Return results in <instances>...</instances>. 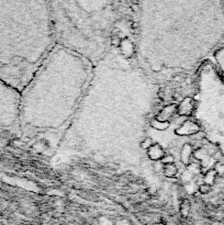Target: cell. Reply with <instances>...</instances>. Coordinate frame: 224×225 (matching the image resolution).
I'll return each instance as SVG.
<instances>
[{
  "label": "cell",
  "mask_w": 224,
  "mask_h": 225,
  "mask_svg": "<svg viewBox=\"0 0 224 225\" xmlns=\"http://www.w3.org/2000/svg\"><path fill=\"white\" fill-rule=\"evenodd\" d=\"M178 172V168L177 166L175 164H168V165H165L164 167V175L168 178H171V177H175L177 175Z\"/></svg>",
  "instance_id": "52a82bcc"
},
{
  "label": "cell",
  "mask_w": 224,
  "mask_h": 225,
  "mask_svg": "<svg viewBox=\"0 0 224 225\" xmlns=\"http://www.w3.org/2000/svg\"><path fill=\"white\" fill-rule=\"evenodd\" d=\"M120 50H121L122 54H123L125 57L130 58V57L134 54V45L132 44V42L128 40V39H124V40H122V42H121Z\"/></svg>",
  "instance_id": "8992f818"
},
{
  "label": "cell",
  "mask_w": 224,
  "mask_h": 225,
  "mask_svg": "<svg viewBox=\"0 0 224 225\" xmlns=\"http://www.w3.org/2000/svg\"><path fill=\"white\" fill-rule=\"evenodd\" d=\"M175 159H174V156L171 155H165V157L163 159H161V162L164 164V165H168V164H174Z\"/></svg>",
  "instance_id": "4fadbf2b"
},
{
  "label": "cell",
  "mask_w": 224,
  "mask_h": 225,
  "mask_svg": "<svg viewBox=\"0 0 224 225\" xmlns=\"http://www.w3.org/2000/svg\"><path fill=\"white\" fill-rule=\"evenodd\" d=\"M211 189H212V186L202 183V185H200V187H199V192L202 193V194H207V193H209V192L211 191Z\"/></svg>",
  "instance_id": "7c38bea8"
},
{
  "label": "cell",
  "mask_w": 224,
  "mask_h": 225,
  "mask_svg": "<svg viewBox=\"0 0 224 225\" xmlns=\"http://www.w3.org/2000/svg\"><path fill=\"white\" fill-rule=\"evenodd\" d=\"M152 126H154L155 129H157V130H165L169 126V123L161 122V121H158V120H154V121L152 122Z\"/></svg>",
  "instance_id": "30bf717a"
},
{
  "label": "cell",
  "mask_w": 224,
  "mask_h": 225,
  "mask_svg": "<svg viewBox=\"0 0 224 225\" xmlns=\"http://www.w3.org/2000/svg\"><path fill=\"white\" fill-rule=\"evenodd\" d=\"M194 102L190 97L184 98L177 108V113L180 115H190L194 110Z\"/></svg>",
  "instance_id": "7a4b0ae2"
},
{
  "label": "cell",
  "mask_w": 224,
  "mask_h": 225,
  "mask_svg": "<svg viewBox=\"0 0 224 225\" xmlns=\"http://www.w3.org/2000/svg\"><path fill=\"white\" fill-rule=\"evenodd\" d=\"M176 112H177V107L175 106V104H170V106L165 107L164 109L159 112V114H158V116L156 118V120L161 121V122H168V120L171 119Z\"/></svg>",
  "instance_id": "277c9868"
},
{
  "label": "cell",
  "mask_w": 224,
  "mask_h": 225,
  "mask_svg": "<svg viewBox=\"0 0 224 225\" xmlns=\"http://www.w3.org/2000/svg\"><path fill=\"white\" fill-rule=\"evenodd\" d=\"M16 93L12 87L0 79V127L13 122L16 111Z\"/></svg>",
  "instance_id": "6da1fadb"
},
{
  "label": "cell",
  "mask_w": 224,
  "mask_h": 225,
  "mask_svg": "<svg viewBox=\"0 0 224 225\" xmlns=\"http://www.w3.org/2000/svg\"><path fill=\"white\" fill-rule=\"evenodd\" d=\"M153 145H154V144H153V141H152L151 139H146L141 143V148L142 149H147V150H148V149L151 148Z\"/></svg>",
  "instance_id": "8fae6325"
},
{
  "label": "cell",
  "mask_w": 224,
  "mask_h": 225,
  "mask_svg": "<svg viewBox=\"0 0 224 225\" xmlns=\"http://www.w3.org/2000/svg\"><path fill=\"white\" fill-rule=\"evenodd\" d=\"M217 60H219V63L221 64V66H223V64H224V48L223 50H220L219 52H217Z\"/></svg>",
  "instance_id": "5bb4252c"
},
{
  "label": "cell",
  "mask_w": 224,
  "mask_h": 225,
  "mask_svg": "<svg viewBox=\"0 0 224 225\" xmlns=\"http://www.w3.org/2000/svg\"><path fill=\"white\" fill-rule=\"evenodd\" d=\"M217 170H209V171L205 174V176H204V183L205 185H209V186H212L213 185V182L215 181V178H217Z\"/></svg>",
  "instance_id": "ba28073f"
},
{
  "label": "cell",
  "mask_w": 224,
  "mask_h": 225,
  "mask_svg": "<svg viewBox=\"0 0 224 225\" xmlns=\"http://www.w3.org/2000/svg\"><path fill=\"white\" fill-rule=\"evenodd\" d=\"M199 130H200V127H199V125H198L197 123L191 122V121H186V122L176 131V133L179 134V135H190V134H196V133H198Z\"/></svg>",
  "instance_id": "3957f363"
},
{
  "label": "cell",
  "mask_w": 224,
  "mask_h": 225,
  "mask_svg": "<svg viewBox=\"0 0 224 225\" xmlns=\"http://www.w3.org/2000/svg\"><path fill=\"white\" fill-rule=\"evenodd\" d=\"M148 157L153 160H157V159H163L165 157L164 149L159 144H154L151 148L147 150Z\"/></svg>",
  "instance_id": "5b68a950"
},
{
  "label": "cell",
  "mask_w": 224,
  "mask_h": 225,
  "mask_svg": "<svg viewBox=\"0 0 224 225\" xmlns=\"http://www.w3.org/2000/svg\"><path fill=\"white\" fill-rule=\"evenodd\" d=\"M191 146L189 145V144H184V146H182V152H181V159L184 160V162H188V160H189V158H190L191 156Z\"/></svg>",
  "instance_id": "9c48e42d"
},
{
  "label": "cell",
  "mask_w": 224,
  "mask_h": 225,
  "mask_svg": "<svg viewBox=\"0 0 224 225\" xmlns=\"http://www.w3.org/2000/svg\"><path fill=\"white\" fill-rule=\"evenodd\" d=\"M121 42H122V40L119 37H112L111 43L113 46H120V45H121Z\"/></svg>",
  "instance_id": "9a60e30c"
}]
</instances>
